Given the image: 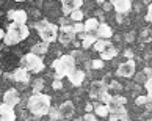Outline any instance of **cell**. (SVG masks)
I'll list each match as a JSON object with an SVG mask.
<instances>
[{
  "mask_svg": "<svg viewBox=\"0 0 152 121\" xmlns=\"http://www.w3.org/2000/svg\"><path fill=\"white\" fill-rule=\"evenodd\" d=\"M124 118H129V115H127L124 107H118V108L110 112V121H121Z\"/></svg>",
  "mask_w": 152,
  "mask_h": 121,
  "instance_id": "18",
  "label": "cell"
},
{
  "mask_svg": "<svg viewBox=\"0 0 152 121\" xmlns=\"http://www.w3.org/2000/svg\"><path fill=\"white\" fill-rule=\"evenodd\" d=\"M96 2H97V3H100V5H102V3H105V2H107V0H96Z\"/></svg>",
  "mask_w": 152,
  "mask_h": 121,
  "instance_id": "46",
  "label": "cell"
},
{
  "mask_svg": "<svg viewBox=\"0 0 152 121\" xmlns=\"http://www.w3.org/2000/svg\"><path fill=\"white\" fill-rule=\"evenodd\" d=\"M135 102H137V106H146V104H149L151 101H149L148 96H138Z\"/></svg>",
  "mask_w": 152,
  "mask_h": 121,
  "instance_id": "34",
  "label": "cell"
},
{
  "mask_svg": "<svg viewBox=\"0 0 152 121\" xmlns=\"http://www.w3.org/2000/svg\"><path fill=\"white\" fill-rule=\"evenodd\" d=\"M111 5L119 14H127L132 10V0H111Z\"/></svg>",
  "mask_w": 152,
  "mask_h": 121,
  "instance_id": "8",
  "label": "cell"
},
{
  "mask_svg": "<svg viewBox=\"0 0 152 121\" xmlns=\"http://www.w3.org/2000/svg\"><path fill=\"white\" fill-rule=\"evenodd\" d=\"M58 108H60L61 118H66V120L72 118V115H74V112H75V108H74V104H72V101H64V102L58 107Z\"/></svg>",
  "mask_w": 152,
  "mask_h": 121,
  "instance_id": "13",
  "label": "cell"
},
{
  "mask_svg": "<svg viewBox=\"0 0 152 121\" xmlns=\"http://www.w3.org/2000/svg\"><path fill=\"white\" fill-rule=\"evenodd\" d=\"M116 76L126 77V79H130L132 76H135V61H133V58H129L127 61L121 63V65L118 66Z\"/></svg>",
  "mask_w": 152,
  "mask_h": 121,
  "instance_id": "7",
  "label": "cell"
},
{
  "mask_svg": "<svg viewBox=\"0 0 152 121\" xmlns=\"http://www.w3.org/2000/svg\"><path fill=\"white\" fill-rule=\"evenodd\" d=\"M105 90H108V86L104 83V80H96V82L91 83V88H89V96L96 99V97H99Z\"/></svg>",
  "mask_w": 152,
  "mask_h": 121,
  "instance_id": "11",
  "label": "cell"
},
{
  "mask_svg": "<svg viewBox=\"0 0 152 121\" xmlns=\"http://www.w3.org/2000/svg\"><path fill=\"white\" fill-rule=\"evenodd\" d=\"M20 65L22 68H25L28 72H41L44 69V61L39 55L33 54V52H28V54H25L24 57L20 58Z\"/></svg>",
  "mask_w": 152,
  "mask_h": 121,
  "instance_id": "5",
  "label": "cell"
},
{
  "mask_svg": "<svg viewBox=\"0 0 152 121\" xmlns=\"http://www.w3.org/2000/svg\"><path fill=\"white\" fill-rule=\"evenodd\" d=\"M72 28H74L75 35H78V33H83V32H85V25H83L82 22H75V24L72 25Z\"/></svg>",
  "mask_w": 152,
  "mask_h": 121,
  "instance_id": "33",
  "label": "cell"
},
{
  "mask_svg": "<svg viewBox=\"0 0 152 121\" xmlns=\"http://www.w3.org/2000/svg\"><path fill=\"white\" fill-rule=\"evenodd\" d=\"M19 101H20V96H19V91L16 88H10L7 93L3 94V102L8 104V106H11V107L18 106Z\"/></svg>",
  "mask_w": 152,
  "mask_h": 121,
  "instance_id": "10",
  "label": "cell"
},
{
  "mask_svg": "<svg viewBox=\"0 0 152 121\" xmlns=\"http://www.w3.org/2000/svg\"><path fill=\"white\" fill-rule=\"evenodd\" d=\"M121 121H129V118H124V120H121Z\"/></svg>",
  "mask_w": 152,
  "mask_h": 121,
  "instance_id": "47",
  "label": "cell"
},
{
  "mask_svg": "<svg viewBox=\"0 0 152 121\" xmlns=\"http://www.w3.org/2000/svg\"><path fill=\"white\" fill-rule=\"evenodd\" d=\"M144 88L148 90V97H149V101L152 102V77H149L144 82Z\"/></svg>",
  "mask_w": 152,
  "mask_h": 121,
  "instance_id": "29",
  "label": "cell"
},
{
  "mask_svg": "<svg viewBox=\"0 0 152 121\" xmlns=\"http://www.w3.org/2000/svg\"><path fill=\"white\" fill-rule=\"evenodd\" d=\"M60 2H61V3H64V2H66V0H60Z\"/></svg>",
  "mask_w": 152,
  "mask_h": 121,
  "instance_id": "49",
  "label": "cell"
},
{
  "mask_svg": "<svg viewBox=\"0 0 152 121\" xmlns=\"http://www.w3.org/2000/svg\"><path fill=\"white\" fill-rule=\"evenodd\" d=\"M52 88L53 90H61V88H63V82H61L60 79H55L53 83H52Z\"/></svg>",
  "mask_w": 152,
  "mask_h": 121,
  "instance_id": "36",
  "label": "cell"
},
{
  "mask_svg": "<svg viewBox=\"0 0 152 121\" xmlns=\"http://www.w3.org/2000/svg\"><path fill=\"white\" fill-rule=\"evenodd\" d=\"M108 88H113V90H116V91H119V90H122V86H121V83H118L116 80H111V82L107 85Z\"/></svg>",
  "mask_w": 152,
  "mask_h": 121,
  "instance_id": "35",
  "label": "cell"
},
{
  "mask_svg": "<svg viewBox=\"0 0 152 121\" xmlns=\"http://www.w3.org/2000/svg\"><path fill=\"white\" fill-rule=\"evenodd\" d=\"M66 121H67V120H66Z\"/></svg>",
  "mask_w": 152,
  "mask_h": 121,
  "instance_id": "52",
  "label": "cell"
},
{
  "mask_svg": "<svg viewBox=\"0 0 152 121\" xmlns=\"http://www.w3.org/2000/svg\"><path fill=\"white\" fill-rule=\"evenodd\" d=\"M83 121H97V118H96V115H93L91 112H86L85 117H83Z\"/></svg>",
  "mask_w": 152,
  "mask_h": 121,
  "instance_id": "37",
  "label": "cell"
},
{
  "mask_svg": "<svg viewBox=\"0 0 152 121\" xmlns=\"http://www.w3.org/2000/svg\"><path fill=\"white\" fill-rule=\"evenodd\" d=\"M102 5H104V10L105 11H110L111 8H113V5H111V3H102Z\"/></svg>",
  "mask_w": 152,
  "mask_h": 121,
  "instance_id": "43",
  "label": "cell"
},
{
  "mask_svg": "<svg viewBox=\"0 0 152 121\" xmlns=\"http://www.w3.org/2000/svg\"><path fill=\"white\" fill-rule=\"evenodd\" d=\"M8 17H10V19H13L14 22H18V24H25V22H27V13H25L24 10L10 11V13H8Z\"/></svg>",
  "mask_w": 152,
  "mask_h": 121,
  "instance_id": "17",
  "label": "cell"
},
{
  "mask_svg": "<svg viewBox=\"0 0 152 121\" xmlns=\"http://www.w3.org/2000/svg\"><path fill=\"white\" fill-rule=\"evenodd\" d=\"M75 36L77 35L74 32V28H72V25H61V28L58 30V41L63 46L71 44L75 39Z\"/></svg>",
  "mask_w": 152,
  "mask_h": 121,
  "instance_id": "6",
  "label": "cell"
},
{
  "mask_svg": "<svg viewBox=\"0 0 152 121\" xmlns=\"http://www.w3.org/2000/svg\"><path fill=\"white\" fill-rule=\"evenodd\" d=\"M93 110L100 118H105V117H108V115H110V110H108V106H107V104H96Z\"/></svg>",
  "mask_w": 152,
  "mask_h": 121,
  "instance_id": "22",
  "label": "cell"
},
{
  "mask_svg": "<svg viewBox=\"0 0 152 121\" xmlns=\"http://www.w3.org/2000/svg\"><path fill=\"white\" fill-rule=\"evenodd\" d=\"M0 77H2V71H0Z\"/></svg>",
  "mask_w": 152,
  "mask_h": 121,
  "instance_id": "50",
  "label": "cell"
},
{
  "mask_svg": "<svg viewBox=\"0 0 152 121\" xmlns=\"http://www.w3.org/2000/svg\"><path fill=\"white\" fill-rule=\"evenodd\" d=\"M52 68L55 69V79H63L75 69V58L72 55H61L52 63Z\"/></svg>",
  "mask_w": 152,
  "mask_h": 121,
  "instance_id": "3",
  "label": "cell"
},
{
  "mask_svg": "<svg viewBox=\"0 0 152 121\" xmlns=\"http://www.w3.org/2000/svg\"><path fill=\"white\" fill-rule=\"evenodd\" d=\"M133 36H135V33H129V35H126V41L132 43V41H133Z\"/></svg>",
  "mask_w": 152,
  "mask_h": 121,
  "instance_id": "40",
  "label": "cell"
},
{
  "mask_svg": "<svg viewBox=\"0 0 152 121\" xmlns=\"http://www.w3.org/2000/svg\"><path fill=\"white\" fill-rule=\"evenodd\" d=\"M28 35H30V30L25 24H18V22H14V24L8 25V30L3 36V43L7 46L19 44L20 41H24V39L28 38Z\"/></svg>",
  "mask_w": 152,
  "mask_h": 121,
  "instance_id": "2",
  "label": "cell"
},
{
  "mask_svg": "<svg viewBox=\"0 0 152 121\" xmlns=\"http://www.w3.org/2000/svg\"><path fill=\"white\" fill-rule=\"evenodd\" d=\"M111 97H113V96H111V94L108 93V90H105V91H104V93H102V94H100V96H99V99H100V101H102L104 104H108V102L111 101Z\"/></svg>",
  "mask_w": 152,
  "mask_h": 121,
  "instance_id": "30",
  "label": "cell"
},
{
  "mask_svg": "<svg viewBox=\"0 0 152 121\" xmlns=\"http://www.w3.org/2000/svg\"><path fill=\"white\" fill-rule=\"evenodd\" d=\"M83 19V11L80 10H74L71 13V21H74V22H80Z\"/></svg>",
  "mask_w": 152,
  "mask_h": 121,
  "instance_id": "27",
  "label": "cell"
},
{
  "mask_svg": "<svg viewBox=\"0 0 152 121\" xmlns=\"http://www.w3.org/2000/svg\"><path fill=\"white\" fill-rule=\"evenodd\" d=\"M124 55H126L127 58H133V52H132L130 49H127L126 52H124Z\"/></svg>",
  "mask_w": 152,
  "mask_h": 121,
  "instance_id": "39",
  "label": "cell"
},
{
  "mask_svg": "<svg viewBox=\"0 0 152 121\" xmlns=\"http://www.w3.org/2000/svg\"><path fill=\"white\" fill-rule=\"evenodd\" d=\"M93 108H94V106H93V104H86V106H85V112H93Z\"/></svg>",
  "mask_w": 152,
  "mask_h": 121,
  "instance_id": "42",
  "label": "cell"
},
{
  "mask_svg": "<svg viewBox=\"0 0 152 121\" xmlns=\"http://www.w3.org/2000/svg\"><path fill=\"white\" fill-rule=\"evenodd\" d=\"M3 36H5V33H3L2 28H0V39H3Z\"/></svg>",
  "mask_w": 152,
  "mask_h": 121,
  "instance_id": "45",
  "label": "cell"
},
{
  "mask_svg": "<svg viewBox=\"0 0 152 121\" xmlns=\"http://www.w3.org/2000/svg\"><path fill=\"white\" fill-rule=\"evenodd\" d=\"M49 113H50V120H53V121H58V120H61L60 108H57V107H50Z\"/></svg>",
  "mask_w": 152,
  "mask_h": 121,
  "instance_id": "26",
  "label": "cell"
},
{
  "mask_svg": "<svg viewBox=\"0 0 152 121\" xmlns=\"http://www.w3.org/2000/svg\"><path fill=\"white\" fill-rule=\"evenodd\" d=\"M0 121H16V113L14 107L8 104H0Z\"/></svg>",
  "mask_w": 152,
  "mask_h": 121,
  "instance_id": "9",
  "label": "cell"
},
{
  "mask_svg": "<svg viewBox=\"0 0 152 121\" xmlns=\"http://www.w3.org/2000/svg\"><path fill=\"white\" fill-rule=\"evenodd\" d=\"M89 65H91L93 69H102L104 68V60L100 58V60H93V61H89Z\"/></svg>",
  "mask_w": 152,
  "mask_h": 121,
  "instance_id": "31",
  "label": "cell"
},
{
  "mask_svg": "<svg viewBox=\"0 0 152 121\" xmlns=\"http://www.w3.org/2000/svg\"><path fill=\"white\" fill-rule=\"evenodd\" d=\"M33 27L38 30L39 36L42 38L44 43L50 44V43H53V41H57V39H58V30H60V28L55 24H52V22H49V21L44 19V21L36 22Z\"/></svg>",
  "mask_w": 152,
  "mask_h": 121,
  "instance_id": "4",
  "label": "cell"
},
{
  "mask_svg": "<svg viewBox=\"0 0 152 121\" xmlns=\"http://www.w3.org/2000/svg\"><path fill=\"white\" fill-rule=\"evenodd\" d=\"M42 88H44V80L42 79L35 80V83H33V93H41Z\"/></svg>",
  "mask_w": 152,
  "mask_h": 121,
  "instance_id": "28",
  "label": "cell"
},
{
  "mask_svg": "<svg viewBox=\"0 0 152 121\" xmlns=\"http://www.w3.org/2000/svg\"><path fill=\"white\" fill-rule=\"evenodd\" d=\"M83 0H66L63 3V14H71L74 10H80Z\"/></svg>",
  "mask_w": 152,
  "mask_h": 121,
  "instance_id": "15",
  "label": "cell"
},
{
  "mask_svg": "<svg viewBox=\"0 0 152 121\" xmlns=\"http://www.w3.org/2000/svg\"><path fill=\"white\" fill-rule=\"evenodd\" d=\"M69 80H71V83L72 85H75V86H80L83 83V80H85V72L82 71V69H74L69 76Z\"/></svg>",
  "mask_w": 152,
  "mask_h": 121,
  "instance_id": "16",
  "label": "cell"
},
{
  "mask_svg": "<svg viewBox=\"0 0 152 121\" xmlns=\"http://www.w3.org/2000/svg\"><path fill=\"white\" fill-rule=\"evenodd\" d=\"M14 2H24V0H14Z\"/></svg>",
  "mask_w": 152,
  "mask_h": 121,
  "instance_id": "48",
  "label": "cell"
},
{
  "mask_svg": "<svg viewBox=\"0 0 152 121\" xmlns=\"http://www.w3.org/2000/svg\"><path fill=\"white\" fill-rule=\"evenodd\" d=\"M116 55H118V49L115 47L113 44L108 46L104 52H100V58H102V60H113Z\"/></svg>",
  "mask_w": 152,
  "mask_h": 121,
  "instance_id": "21",
  "label": "cell"
},
{
  "mask_svg": "<svg viewBox=\"0 0 152 121\" xmlns=\"http://www.w3.org/2000/svg\"><path fill=\"white\" fill-rule=\"evenodd\" d=\"M50 96L44 94V93H33L28 101H27V108H28V112L33 115V117L36 118H41L44 117L46 113H49L50 110Z\"/></svg>",
  "mask_w": 152,
  "mask_h": 121,
  "instance_id": "1",
  "label": "cell"
},
{
  "mask_svg": "<svg viewBox=\"0 0 152 121\" xmlns=\"http://www.w3.org/2000/svg\"><path fill=\"white\" fill-rule=\"evenodd\" d=\"M148 79H149V77L146 76L144 72H138L137 76H135V82H137V83H144Z\"/></svg>",
  "mask_w": 152,
  "mask_h": 121,
  "instance_id": "32",
  "label": "cell"
},
{
  "mask_svg": "<svg viewBox=\"0 0 152 121\" xmlns=\"http://www.w3.org/2000/svg\"><path fill=\"white\" fill-rule=\"evenodd\" d=\"M143 72H144L148 77H152V69H151V68H144V71H143Z\"/></svg>",
  "mask_w": 152,
  "mask_h": 121,
  "instance_id": "41",
  "label": "cell"
},
{
  "mask_svg": "<svg viewBox=\"0 0 152 121\" xmlns=\"http://www.w3.org/2000/svg\"><path fill=\"white\" fill-rule=\"evenodd\" d=\"M96 39H97V36L96 35H86L85 39H82V47L83 49H89L91 46L96 43Z\"/></svg>",
  "mask_w": 152,
  "mask_h": 121,
  "instance_id": "25",
  "label": "cell"
},
{
  "mask_svg": "<svg viewBox=\"0 0 152 121\" xmlns=\"http://www.w3.org/2000/svg\"><path fill=\"white\" fill-rule=\"evenodd\" d=\"M148 121H152V118H149V120H148Z\"/></svg>",
  "mask_w": 152,
  "mask_h": 121,
  "instance_id": "51",
  "label": "cell"
},
{
  "mask_svg": "<svg viewBox=\"0 0 152 121\" xmlns=\"http://www.w3.org/2000/svg\"><path fill=\"white\" fill-rule=\"evenodd\" d=\"M13 80H16V82H19V83L27 85V83L30 82V74H28V71H27L25 68H18L13 72Z\"/></svg>",
  "mask_w": 152,
  "mask_h": 121,
  "instance_id": "12",
  "label": "cell"
},
{
  "mask_svg": "<svg viewBox=\"0 0 152 121\" xmlns=\"http://www.w3.org/2000/svg\"><path fill=\"white\" fill-rule=\"evenodd\" d=\"M96 36L99 39H110L113 36V30H111V27L107 25V24H99L97 30H96Z\"/></svg>",
  "mask_w": 152,
  "mask_h": 121,
  "instance_id": "14",
  "label": "cell"
},
{
  "mask_svg": "<svg viewBox=\"0 0 152 121\" xmlns=\"http://www.w3.org/2000/svg\"><path fill=\"white\" fill-rule=\"evenodd\" d=\"M146 21L152 22V5H149V8H148V13H146Z\"/></svg>",
  "mask_w": 152,
  "mask_h": 121,
  "instance_id": "38",
  "label": "cell"
},
{
  "mask_svg": "<svg viewBox=\"0 0 152 121\" xmlns=\"http://www.w3.org/2000/svg\"><path fill=\"white\" fill-rule=\"evenodd\" d=\"M47 49H49V44L42 41V43H38V44L33 46V47H31V52L41 57V55H44V54H47Z\"/></svg>",
  "mask_w": 152,
  "mask_h": 121,
  "instance_id": "24",
  "label": "cell"
},
{
  "mask_svg": "<svg viewBox=\"0 0 152 121\" xmlns=\"http://www.w3.org/2000/svg\"><path fill=\"white\" fill-rule=\"evenodd\" d=\"M126 97L124 96H113L111 97V101L107 104V106H108V110L111 112V110H115V108H118V107H124L126 106Z\"/></svg>",
  "mask_w": 152,
  "mask_h": 121,
  "instance_id": "19",
  "label": "cell"
},
{
  "mask_svg": "<svg viewBox=\"0 0 152 121\" xmlns=\"http://www.w3.org/2000/svg\"><path fill=\"white\" fill-rule=\"evenodd\" d=\"M108 46H111V43H110V39H96V43L93 44V47H94V50L96 52H104L107 47H108Z\"/></svg>",
  "mask_w": 152,
  "mask_h": 121,
  "instance_id": "23",
  "label": "cell"
},
{
  "mask_svg": "<svg viewBox=\"0 0 152 121\" xmlns=\"http://www.w3.org/2000/svg\"><path fill=\"white\" fill-rule=\"evenodd\" d=\"M122 16H124V14H119V13H118V16H116L118 22H122Z\"/></svg>",
  "mask_w": 152,
  "mask_h": 121,
  "instance_id": "44",
  "label": "cell"
},
{
  "mask_svg": "<svg viewBox=\"0 0 152 121\" xmlns=\"http://www.w3.org/2000/svg\"><path fill=\"white\" fill-rule=\"evenodd\" d=\"M83 25H85V33L86 35H96V30H97V27H99V21L96 19V17H91V19H88Z\"/></svg>",
  "mask_w": 152,
  "mask_h": 121,
  "instance_id": "20",
  "label": "cell"
}]
</instances>
